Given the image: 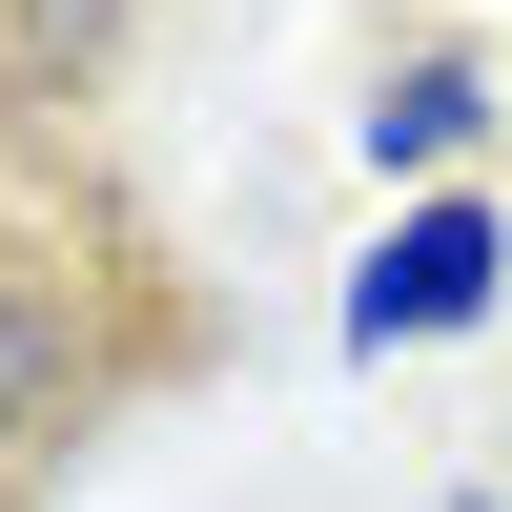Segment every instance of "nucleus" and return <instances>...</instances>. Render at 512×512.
I'll return each instance as SVG.
<instances>
[{
  "mask_svg": "<svg viewBox=\"0 0 512 512\" xmlns=\"http://www.w3.org/2000/svg\"><path fill=\"white\" fill-rule=\"evenodd\" d=\"M492 267H512L492 205H410V226L369 246V287H349V349H369V369H390V349H451V328L492 308Z\"/></svg>",
  "mask_w": 512,
  "mask_h": 512,
  "instance_id": "obj_1",
  "label": "nucleus"
},
{
  "mask_svg": "<svg viewBox=\"0 0 512 512\" xmlns=\"http://www.w3.org/2000/svg\"><path fill=\"white\" fill-rule=\"evenodd\" d=\"M472 123H492V82H472V62H390V103H369V164H451Z\"/></svg>",
  "mask_w": 512,
  "mask_h": 512,
  "instance_id": "obj_2",
  "label": "nucleus"
},
{
  "mask_svg": "<svg viewBox=\"0 0 512 512\" xmlns=\"http://www.w3.org/2000/svg\"><path fill=\"white\" fill-rule=\"evenodd\" d=\"M103 21H123V0H0V41H21V62H103Z\"/></svg>",
  "mask_w": 512,
  "mask_h": 512,
  "instance_id": "obj_3",
  "label": "nucleus"
}]
</instances>
